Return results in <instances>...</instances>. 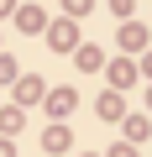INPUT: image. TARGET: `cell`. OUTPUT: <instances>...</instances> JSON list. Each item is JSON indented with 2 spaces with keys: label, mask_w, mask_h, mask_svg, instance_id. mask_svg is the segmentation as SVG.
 I'll return each instance as SVG.
<instances>
[{
  "label": "cell",
  "mask_w": 152,
  "mask_h": 157,
  "mask_svg": "<svg viewBox=\"0 0 152 157\" xmlns=\"http://www.w3.org/2000/svg\"><path fill=\"white\" fill-rule=\"evenodd\" d=\"M53 47H73V26H68V21L53 26Z\"/></svg>",
  "instance_id": "obj_1"
},
{
  "label": "cell",
  "mask_w": 152,
  "mask_h": 157,
  "mask_svg": "<svg viewBox=\"0 0 152 157\" xmlns=\"http://www.w3.org/2000/svg\"><path fill=\"white\" fill-rule=\"evenodd\" d=\"M100 115H121V100L115 94H100Z\"/></svg>",
  "instance_id": "obj_2"
}]
</instances>
